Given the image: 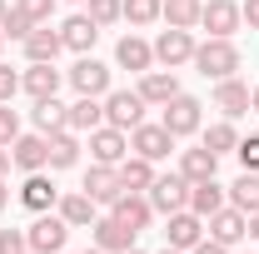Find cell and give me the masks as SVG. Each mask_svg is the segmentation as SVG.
Returning <instances> with one entry per match:
<instances>
[{
	"label": "cell",
	"mask_w": 259,
	"mask_h": 254,
	"mask_svg": "<svg viewBox=\"0 0 259 254\" xmlns=\"http://www.w3.org/2000/svg\"><path fill=\"white\" fill-rule=\"evenodd\" d=\"M190 65L204 75V80H229L244 60H239V45H234V40H214V35H209L204 45H194V60Z\"/></svg>",
	"instance_id": "6da1fadb"
},
{
	"label": "cell",
	"mask_w": 259,
	"mask_h": 254,
	"mask_svg": "<svg viewBox=\"0 0 259 254\" xmlns=\"http://www.w3.org/2000/svg\"><path fill=\"white\" fill-rule=\"evenodd\" d=\"M25 239H30V254H60L65 239H70V224L55 209H45V215H35V224L25 229Z\"/></svg>",
	"instance_id": "7a4b0ae2"
},
{
	"label": "cell",
	"mask_w": 259,
	"mask_h": 254,
	"mask_svg": "<svg viewBox=\"0 0 259 254\" xmlns=\"http://www.w3.org/2000/svg\"><path fill=\"white\" fill-rule=\"evenodd\" d=\"M105 125H115V130H135V125H145V100H140V90H110L105 95Z\"/></svg>",
	"instance_id": "3957f363"
},
{
	"label": "cell",
	"mask_w": 259,
	"mask_h": 254,
	"mask_svg": "<svg viewBox=\"0 0 259 254\" xmlns=\"http://www.w3.org/2000/svg\"><path fill=\"white\" fill-rule=\"evenodd\" d=\"M150 204L155 215H175V209H190V180L175 170V175H155L150 185Z\"/></svg>",
	"instance_id": "277c9868"
},
{
	"label": "cell",
	"mask_w": 259,
	"mask_h": 254,
	"mask_svg": "<svg viewBox=\"0 0 259 254\" xmlns=\"http://www.w3.org/2000/svg\"><path fill=\"white\" fill-rule=\"evenodd\" d=\"M160 110H164V115H160V125L169 130L175 140H185V135H194V130H199V100H194V95H185V90L169 100V105H160Z\"/></svg>",
	"instance_id": "5b68a950"
},
{
	"label": "cell",
	"mask_w": 259,
	"mask_h": 254,
	"mask_svg": "<svg viewBox=\"0 0 259 254\" xmlns=\"http://www.w3.org/2000/svg\"><path fill=\"white\" fill-rule=\"evenodd\" d=\"M199 25L214 35V40H234V30H239L244 20H239V5H234V0H204V5H199Z\"/></svg>",
	"instance_id": "8992f818"
},
{
	"label": "cell",
	"mask_w": 259,
	"mask_h": 254,
	"mask_svg": "<svg viewBox=\"0 0 259 254\" xmlns=\"http://www.w3.org/2000/svg\"><path fill=\"white\" fill-rule=\"evenodd\" d=\"M70 85H75V95L105 100V95H110V65H100L95 55H80V60H75V70H70Z\"/></svg>",
	"instance_id": "52a82bcc"
},
{
	"label": "cell",
	"mask_w": 259,
	"mask_h": 254,
	"mask_svg": "<svg viewBox=\"0 0 259 254\" xmlns=\"http://www.w3.org/2000/svg\"><path fill=\"white\" fill-rule=\"evenodd\" d=\"M155 60L164 65V70H180V65L194 60V30H160V40H155Z\"/></svg>",
	"instance_id": "ba28073f"
},
{
	"label": "cell",
	"mask_w": 259,
	"mask_h": 254,
	"mask_svg": "<svg viewBox=\"0 0 259 254\" xmlns=\"http://www.w3.org/2000/svg\"><path fill=\"white\" fill-rule=\"evenodd\" d=\"M204 224H209V239H220L225 249H234L239 239H249V215H244V209H234V204L214 209Z\"/></svg>",
	"instance_id": "9c48e42d"
},
{
	"label": "cell",
	"mask_w": 259,
	"mask_h": 254,
	"mask_svg": "<svg viewBox=\"0 0 259 254\" xmlns=\"http://www.w3.org/2000/svg\"><path fill=\"white\" fill-rule=\"evenodd\" d=\"M130 150H135L140 159H150V164H155V159H169L175 135H169L164 125H135V130H130Z\"/></svg>",
	"instance_id": "30bf717a"
},
{
	"label": "cell",
	"mask_w": 259,
	"mask_h": 254,
	"mask_svg": "<svg viewBox=\"0 0 259 254\" xmlns=\"http://www.w3.org/2000/svg\"><path fill=\"white\" fill-rule=\"evenodd\" d=\"M125 155H130V135L125 130H115V125L90 130V159H95V164H120Z\"/></svg>",
	"instance_id": "8fae6325"
},
{
	"label": "cell",
	"mask_w": 259,
	"mask_h": 254,
	"mask_svg": "<svg viewBox=\"0 0 259 254\" xmlns=\"http://www.w3.org/2000/svg\"><path fill=\"white\" fill-rule=\"evenodd\" d=\"M164 239H169V249H194L199 239H204V220L194 215V209H175V215H164Z\"/></svg>",
	"instance_id": "7c38bea8"
},
{
	"label": "cell",
	"mask_w": 259,
	"mask_h": 254,
	"mask_svg": "<svg viewBox=\"0 0 259 254\" xmlns=\"http://www.w3.org/2000/svg\"><path fill=\"white\" fill-rule=\"evenodd\" d=\"M110 215L125 224V229H135V234H140L145 224L155 220V204H150V194H135V190H125L120 199H115V204H110Z\"/></svg>",
	"instance_id": "4fadbf2b"
},
{
	"label": "cell",
	"mask_w": 259,
	"mask_h": 254,
	"mask_svg": "<svg viewBox=\"0 0 259 254\" xmlns=\"http://www.w3.org/2000/svg\"><path fill=\"white\" fill-rule=\"evenodd\" d=\"M60 80L65 75L55 70V60H30V70L20 75V90H25L30 100H50L55 90H60Z\"/></svg>",
	"instance_id": "5bb4252c"
},
{
	"label": "cell",
	"mask_w": 259,
	"mask_h": 254,
	"mask_svg": "<svg viewBox=\"0 0 259 254\" xmlns=\"http://www.w3.org/2000/svg\"><path fill=\"white\" fill-rule=\"evenodd\" d=\"M80 190L90 194V199H95V204H115V199H120V175H115V164H90V175H85V185H80Z\"/></svg>",
	"instance_id": "9a60e30c"
},
{
	"label": "cell",
	"mask_w": 259,
	"mask_h": 254,
	"mask_svg": "<svg viewBox=\"0 0 259 254\" xmlns=\"http://www.w3.org/2000/svg\"><path fill=\"white\" fill-rule=\"evenodd\" d=\"M175 95H180L175 70H145V75H140V100H145V105H169Z\"/></svg>",
	"instance_id": "2e32d148"
},
{
	"label": "cell",
	"mask_w": 259,
	"mask_h": 254,
	"mask_svg": "<svg viewBox=\"0 0 259 254\" xmlns=\"http://www.w3.org/2000/svg\"><path fill=\"white\" fill-rule=\"evenodd\" d=\"M55 215H60L70 229H85V224H95V199H90L85 190H70V194L55 199Z\"/></svg>",
	"instance_id": "e0dca14e"
},
{
	"label": "cell",
	"mask_w": 259,
	"mask_h": 254,
	"mask_svg": "<svg viewBox=\"0 0 259 254\" xmlns=\"http://www.w3.org/2000/svg\"><path fill=\"white\" fill-rule=\"evenodd\" d=\"M10 159H15V170H25V175H35V170H45V135L35 130V135H15V145H10Z\"/></svg>",
	"instance_id": "ac0fdd59"
},
{
	"label": "cell",
	"mask_w": 259,
	"mask_h": 254,
	"mask_svg": "<svg viewBox=\"0 0 259 254\" xmlns=\"http://www.w3.org/2000/svg\"><path fill=\"white\" fill-rule=\"evenodd\" d=\"M90 229H95V244H100L105 254H125V249H135V229H125V224L115 220V215L95 220Z\"/></svg>",
	"instance_id": "d6986e66"
},
{
	"label": "cell",
	"mask_w": 259,
	"mask_h": 254,
	"mask_svg": "<svg viewBox=\"0 0 259 254\" xmlns=\"http://www.w3.org/2000/svg\"><path fill=\"white\" fill-rule=\"evenodd\" d=\"M115 65H125V70H135V75H145V70L155 65V45L140 40V35H125V40L115 45Z\"/></svg>",
	"instance_id": "ffe728a7"
},
{
	"label": "cell",
	"mask_w": 259,
	"mask_h": 254,
	"mask_svg": "<svg viewBox=\"0 0 259 254\" xmlns=\"http://www.w3.org/2000/svg\"><path fill=\"white\" fill-rule=\"evenodd\" d=\"M214 105L225 110V120H239V115L249 110V85L234 80V75H229V80H214Z\"/></svg>",
	"instance_id": "44dd1931"
},
{
	"label": "cell",
	"mask_w": 259,
	"mask_h": 254,
	"mask_svg": "<svg viewBox=\"0 0 259 254\" xmlns=\"http://www.w3.org/2000/svg\"><path fill=\"white\" fill-rule=\"evenodd\" d=\"M45 164L50 170H70L75 159H80V140H75V130L65 125V130H55V135H45Z\"/></svg>",
	"instance_id": "7402d4cb"
},
{
	"label": "cell",
	"mask_w": 259,
	"mask_h": 254,
	"mask_svg": "<svg viewBox=\"0 0 259 254\" xmlns=\"http://www.w3.org/2000/svg\"><path fill=\"white\" fill-rule=\"evenodd\" d=\"M55 199H60V190L35 170V175H25V185H20V204L25 209H35V215H45V209H55Z\"/></svg>",
	"instance_id": "603a6c76"
},
{
	"label": "cell",
	"mask_w": 259,
	"mask_h": 254,
	"mask_svg": "<svg viewBox=\"0 0 259 254\" xmlns=\"http://www.w3.org/2000/svg\"><path fill=\"white\" fill-rule=\"evenodd\" d=\"M115 175H120V190H135V194H145L150 185H155V164L140 159V155H125L120 164H115Z\"/></svg>",
	"instance_id": "cb8c5ba5"
},
{
	"label": "cell",
	"mask_w": 259,
	"mask_h": 254,
	"mask_svg": "<svg viewBox=\"0 0 259 254\" xmlns=\"http://www.w3.org/2000/svg\"><path fill=\"white\" fill-rule=\"evenodd\" d=\"M60 40H65V50H80V55H90V45L100 40V25L90 20V15H70L60 25Z\"/></svg>",
	"instance_id": "d4e9b609"
},
{
	"label": "cell",
	"mask_w": 259,
	"mask_h": 254,
	"mask_svg": "<svg viewBox=\"0 0 259 254\" xmlns=\"http://www.w3.org/2000/svg\"><path fill=\"white\" fill-rule=\"evenodd\" d=\"M225 204H229V194H225L220 180H199V185H190V209L199 215V220H209V215L225 209Z\"/></svg>",
	"instance_id": "484cf974"
},
{
	"label": "cell",
	"mask_w": 259,
	"mask_h": 254,
	"mask_svg": "<svg viewBox=\"0 0 259 254\" xmlns=\"http://www.w3.org/2000/svg\"><path fill=\"white\" fill-rule=\"evenodd\" d=\"M100 125H105V100L80 95L70 105V130H75V135H90V130H100Z\"/></svg>",
	"instance_id": "4316f807"
},
{
	"label": "cell",
	"mask_w": 259,
	"mask_h": 254,
	"mask_svg": "<svg viewBox=\"0 0 259 254\" xmlns=\"http://www.w3.org/2000/svg\"><path fill=\"white\" fill-rule=\"evenodd\" d=\"M214 170H220V155H214V150H204V145L180 155V175H185L190 185H199V180H214Z\"/></svg>",
	"instance_id": "83f0119b"
},
{
	"label": "cell",
	"mask_w": 259,
	"mask_h": 254,
	"mask_svg": "<svg viewBox=\"0 0 259 254\" xmlns=\"http://www.w3.org/2000/svg\"><path fill=\"white\" fill-rule=\"evenodd\" d=\"M35 130H40V135H55V130H65L70 125V105H60V100L50 95V100H35Z\"/></svg>",
	"instance_id": "f1b7e54d"
},
{
	"label": "cell",
	"mask_w": 259,
	"mask_h": 254,
	"mask_svg": "<svg viewBox=\"0 0 259 254\" xmlns=\"http://www.w3.org/2000/svg\"><path fill=\"white\" fill-rule=\"evenodd\" d=\"M65 50V40H60V30H50V25H35L30 35H25V55L30 60H55Z\"/></svg>",
	"instance_id": "f546056e"
},
{
	"label": "cell",
	"mask_w": 259,
	"mask_h": 254,
	"mask_svg": "<svg viewBox=\"0 0 259 254\" xmlns=\"http://www.w3.org/2000/svg\"><path fill=\"white\" fill-rule=\"evenodd\" d=\"M199 5H204V0H164L160 20L175 25V30H194V25H199Z\"/></svg>",
	"instance_id": "4dcf8cb0"
},
{
	"label": "cell",
	"mask_w": 259,
	"mask_h": 254,
	"mask_svg": "<svg viewBox=\"0 0 259 254\" xmlns=\"http://www.w3.org/2000/svg\"><path fill=\"white\" fill-rule=\"evenodd\" d=\"M229 204L244 209V215H254V209H259V170H244V175L229 185Z\"/></svg>",
	"instance_id": "1f68e13d"
},
{
	"label": "cell",
	"mask_w": 259,
	"mask_h": 254,
	"mask_svg": "<svg viewBox=\"0 0 259 254\" xmlns=\"http://www.w3.org/2000/svg\"><path fill=\"white\" fill-rule=\"evenodd\" d=\"M204 150H214V155H229V150H239V135H234V125L229 120H220V125L204 130V140H199Z\"/></svg>",
	"instance_id": "d6a6232c"
},
{
	"label": "cell",
	"mask_w": 259,
	"mask_h": 254,
	"mask_svg": "<svg viewBox=\"0 0 259 254\" xmlns=\"http://www.w3.org/2000/svg\"><path fill=\"white\" fill-rule=\"evenodd\" d=\"M160 5H164V0H120V20H130V25H150V20H160Z\"/></svg>",
	"instance_id": "836d02e7"
},
{
	"label": "cell",
	"mask_w": 259,
	"mask_h": 254,
	"mask_svg": "<svg viewBox=\"0 0 259 254\" xmlns=\"http://www.w3.org/2000/svg\"><path fill=\"white\" fill-rule=\"evenodd\" d=\"M30 30H35V20L25 10H5V20H0V35H5V40H25Z\"/></svg>",
	"instance_id": "e575fe53"
},
{
	"label": "cell",
	"mask_w": 259,
	"mask_h": 254,
	"mask_svg": "<svg viewBox=\"0 0 259 254\" xmlns=\"http://www.w3.org/2000/svg\"><path fill=\"white\" fill-rule=\"evenodd\" d=\"M85 15L105 30V25H115V20H120V0H90V10H85Z\"/></svg>",
	"instance_id": "d590c367"
},
{
	"label": "cell",
	"mask_w": 259,
	"mask_h": 254,
	"mask_svg": "<svg viewBox=\"0 0 259 254\" xmlns=\"http://www.w3.org/2000/svg\"><path fill=\"white\" fill-rule=\"evenodd\" d=\"M15 10H25L35 25H50V15H55V0H15Z\"/></svg>",
	"instance_id": "8d00e7d4"
},
{
	"label": "cell",
	"mask_w": 259,
	"mask_h": 254,
	"mask_svg": "<svg viewBox=\"0 0 259 254\" xmlns=\"http://www.w3.org/2000/svg\"><path fill=\"white\" fill-rule=\"evenodd\" d=\"M15 135H20V115H15L10 105H0V145L10 150V145H15Z\"/></svg>",
	"instance_id": "74e56055"
},
{
	"label": "cell",
	"mask_w": 259,
	"mask_h": 254,
	"mask_svg": "<svg viewBox=\"0 0 259 254\" xmlns=\"http://www.w3.org/2000/svg\"><path fill=\"white\" fill-rule=\"evenodd\" d=\"M0 254H30L25 229H0Z\"/></svg>",
	"instance_id": "f35d334b"
},
{
	"label": "cell",
	"mask_w": 259,
	"mask_h": 254,
	"mask_svg": "<svg viewBox=\"0 0 259 254\" xmlns=\"http://www.w3.org/2000/svg\"><path fill=\"white\" fill-rule=\"evenodd\" d=\"M15 90H20V75L0 60V105H10V100H15Z\"/></svg>",
	"instance_id": "ab89813d"
},
{
	"label": "cell",
	"mask_w": 259,
	"mask_h": 254,
	"mask_svg": "<svg viewBox=\"0 0 259 254\" xmlns=\"http://www.w3.org/2000/svg\"><path fill=\"white\" fill-rule=\"evenodd\" d=\"M234 155H239V164H244V170H259V135L239 140V150H234Z\"/></svg>",
	"instance_id": "60d3db41"
},
{
	"label": "cell",
	"mask_w": 259,
	"mask_h": 254,
	"mask_svg": "<svg viewBox=\"0 0 259 254\" xmlns=\"http://www.w3.org/2000/svg\"><path fill=\"white\" fill-rule=\"evenodd\" d=\"M239 20H244L249 30H259V0H244V5H239Z\"/></svg>",
	"instance_id": "b9f144b4"
},
{
	"label": "cell",
	"mask_w": 259,
	"mask_h": 254,
	"mask_svg": "<svg viewBox=\"0 0 259 254\" xmlns=\"http://www.w3.org/2000/svg\"><path fill=\"white\" fill-rule=\"evenodd\" d=\"M190 254H229V249H225V244H220V239H199V244H194Z\"/></svg>",
	"instance_id": "7bdbcfd3"
},
{
	"label": "cell",
	"mask_w": 259,
	"mask_h": 254,
	"mask_svg": "<svg viewBox=\"0 0 259 254\" xmlns=\"http://www.w3.org/2000/svg\"><path fill=\"white\" fill-rule=\"evenodd\" d=\"M10 164H15V159H10V150H5V145H0V180L10 175Z\"/></svg>",
	"instance_id": "ee69618b"
},
{
	"label": "cell",
	"mask_w": 259,
	"mask_h": 254,
	"mask_svg": "<svg viewBox=\"0 0 259 254\" xmlns=\"http://www.w3.org/2000/svg\"><path fill=\"white\" fill-rule=\"evenodd\" d=\"M249 239H259V209L249 215Z\"/></svg>",
	"instance_id": "f6af8a7d"
},
{
	"label": "cell",
	"mask_w": 259,
	"mask_h": 254,
	"mask_svg": "<svg viewBox=\"0 0 259 254\" xmlns=\"http://www.w3.org/2000/svg\"><path fill=\"white\" fill-rule=\"evenodd\" d=\"M5 204H10V190H5V180H0V209H5Z\"/></svg>",
	"instance_id": "bcb514c9"
},
{
	"label": "cell",
	"mask_w": 259,
	"mask_h": 254,
	"mask_svg": "<svg viewBox=\"0 0 259 254\" xmlns=\"http://www.w3.org/2000/svg\"><path fill=\"white\" fill-rule=\"evenodd\" d=\"M249 110H254V115H259V90H249Z\"/></svg>",
	"instance_id": "7dc6e473"
},
{
	"label": "cell",
	"mask_w": 259,
	"mask_h": 254,
	"mask_svg": "<svg viewBox=\"0 0 259 254\" xmlns=\"http://www.w3.org/2000/svg\"><path fill=\"white\" fill-rule=\"evenodd\" d=\"M5 10H10V5H5V0H0V20H5Z\"/></svg>",
	"instance_id": "c3c4849f"
},
{
	"label": "cell",
	"mask_w": 259,
	"mask_h": 254,
	"mask_svg": "<svg viewBox=\"0 0 259 254\" xmlns=\"http://www.w3.org/2000/svg\"><path fill=\"white\" fill-rule=\"evenodd\" d=\"M85 254H105V249H100V244H95V249H85Z\"/></svg>",
	"instance_id": "681fc988"
},
{
	"label": "cell",
	"mask_w": 259,
	"mask_h": 254,
	"mask_svg": "<svg viewBox=\"0 0 259 254\" xmlns=\"http://www.w3.org/2000/svg\"><path fill=\"white\" fill-rule=\"evenodd\" d=\"M160 254H185V249H160Z\"/></svg>",
	"instance_id": "f907efd6"
},
{
	"label": "cell",
	"mask_w": 259,
	"mask_h": 254,
	"mask_svg": "<svg viewBox=\"0 0 259 254\" xmlns=\"http://www.w3.org/2000/svg\"><path fill=\"white\" fill-rule=\"evenodd\" d=\"M125 254H140V249H125Z\"/></svg>",
	"instance_id": "816d5d0a"
},
{
	"label": "cell",
	"mask_w": 259,
	"mask_h": 254,
	"mask_svg": "<svg viewBox=\"0 0 259 254\" xmlns=\"http://www.w3.org/2000/svg\"><path fill=\"white\" fill-rule=\"evenodd\" d=\"M0 45H5V35H0Z\"/></svg>",
	"instance_id": "f5cc1de1"
},
{
	"label": "cell",
	"mask_w": 259,
	"mask_h": 254,
	"mask_svg": "<svg viewBox=\"0 0 259 254\" xmlns=\"http://www.w3.org/2000/svg\"><path fill=\"white\" fill-rule=\"evenodd\" d=\"M60 254H65V249H60Z\"/></svg>",
	"instance_id": "db71d44e"
}]
</instances>
